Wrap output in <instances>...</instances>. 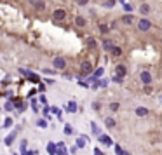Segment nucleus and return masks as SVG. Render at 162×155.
<instances>
[{"label":"nucleus","mask_w":162,"mask_h":155,"mask_svg":"<svg viewBox=\"0 0 162 155\" xmlns=\"http://www.w3.org/2000/svg\"><path fill=\"white\" fill-rule=\"evenodd\" d=\"M91 70H92V66H91V63H89V61H84V63L80 64V73H82V75L89 73Z\"/></svg>","instance_id":"nucleus-5"},{"label":"nucleus","mask_w":162,"mask_h":155,"mask_svg":"<svg viewBox=\"0 0 162 155\" xmlns=\"http://www.w3.org/2000/svg\"><path fill=\"white\" fill-rule=\"evenodd\" d=\"M75 25H77V26H85V19L82 16H78L77 19H75Z\"/></svg>","instance_id":"nucleus-13"},{"label":"nucleus","mask_w":162,"mask_h":155,"mask_svg":"<svg viewBox=\"0 0 162 155\" xmlns=\"http://www.w3.org/2000/svg\"><path fill=\"white\" fill-rule=\"evenodd\" d=\"M68 110H70V112H75V110H77V105H75V103L71 101L70 105H68Z\"/></svg>","instance_id":"nucleus-19"},{"label":"nucleus","mask_w":162,"mask_h":155,"mask_svg":"<svg viewBox=\"0 0 162 155\" xmlns=\"http://www.w3.org/2000/svg\"><path fill=\"white\" fill-rule=\"evenodd\" d=\"M38 126H40V127H45L47 124H45V120H40V122H38Z\"/></svg>","instance_id":"nucleus-28"},{"label":"nucleus","mask_w":162,"mask_h":155,"mask_svg":"<svg viewBox=\"0 0 162 155\" xmlns=\"http://www.w3.org/2000/svg\"><path fill=\"white\" fill-rule=\"evenodd\" d=\"M120 2H124V0H120Z\"/></svg>","instance_id":"nucleus-32"},{"label":"nucleus","mask_w":162,"mask_h":155,"mask_svg":"<svg viewBox=\"0 0 162 155\" xmlns=\"http://www.w3.org/2000/svg\"><path fill=\"white\" fill-rule=\"evenodd\" d=\"M105 124H106V127H113V126H115V120H113V119H110V117H108V119L105 120Z\"/></svg>","instance_id":"nucleus-17"},{"label":"nucleus","mask_w":162,"mask_h":155,"mask_svg":"<svg viewBox=\"0 0 162 155\" xmlns=\"http://www.w3.org/2000/svg\"><path fill=\"white\" fill-rule=\"evenodd\" d=\"M115 73H117L119 77H124V75L127 73L126 66H124V64H117V66H115Z\"/></svg>","instance_id":"nucleus-7"},{"label":"nucleus","mask_w":162,"mask_h":155,"mask_svg":"<svg viewBox=\"0 0 162 155\" xmlns=\"http://www.w3.org/2000/svg\"><path fill=\"white\" fill-rule=\"evenodd\" d=\"M110 110L117 112V110H119V103H112V105H110Z\"/></svg>","instance_id":"nucleus-20"},{"label":"nucleus","mask_w":162,"mask_h":155,"mask_svg":"<svg viewBox=\"0 0 162 155\" xmlns=\"http://www.w3.org/2000/svg\"><path fill=\"white\" fill-rule=\"evenodd\" d=\"M138 28H140L141 31H148V30L152 28V23L148 21V19H140V21H138Z\"/></svg>","instance_id":"nucleus-2"},{"label":"nucleus","mask_w":162,"mask_h":155,"mask_svg":"<svg viewBox=\"0 0 162 155\" xmlns=\"http://www.w3.org/2000/svg\"><path fill=\"white\" fill-rule=\"evenodd\" d=\"M89 0H77V5H87Z\"/></svg>","instance_id":"nucleus-23"},{"label":"nucleus","mask_w":162,"mask_h":155,"mask_svg":"<svg viewBox=\"0 0 162 155\" xmlns=\"http://www.w3.org/2000/svg\"><path fill=\"white\" fill-rule=\"evenodd\" d=\"M52 18H54V21H63L64 18H66V12H64L63 9H56L54 14H52Z\"/></svg>","instance_id":"nucleus-3"},{"label":"nucleus","mask_w":162,"mask_h":155,"mask_svg":"<svg viewBox=\"0 0 162 155\" xmlns=\"http://www.w3.org/2000/svg\"><path fill=\"white\" fill-rule=\"evenodd\" d=\"M99 140H101V143H105V145H112V140H110L106 134H101V136H99Z\"/></svg>","instance_id":"nucleus-10"},{"label":"nucleus","mask_w":162,"mask_h":155,"mask_svg":"<svg viewBox=\"0 0 162 155\" xmlns=\"http://www.w3.org/2000/svg\"><path fill=\"white\" fill-rule=\"evenodd\" d=\"M110 51H112V54H113V56H120V54H122V51H120L119 47H112Z\"/></svg>","instance_id":"nucleus-16"},{"label":"nucleus","mask_w":162,"mask_h":155,"mask_svg":"<svg viewBox=\"0 0 162 155\" xmlns=\"http://www.w3.org/2000/svg\"><path fill=\"white\" fill-rule=\"evenodd\" d=\"M14 136H16L14 133H12V134H9L7 138H5V145H11V143H12V141H14Z\"/></svg>","instance_id":"nucleus-15"},{"label":"nucleus","mask_w":162,"mask_h":155,"mask_svg":"<svg viewBox=\"0 0 162 155\" xmlns=\"http://www.w3.org/2000/svg\"><path fill=\"white\" fill-rule=\"evenodd\" d=\"M134 21H136V19H134V16H131V14H126V16L120 18V23H122V25H134Z\"/></svg>","instance_id":"nucleus-4"},{"label":"nucleus","mask_w":162,"mask_h":155,"mask_svg":"<svg viewBox=\"0 0 162 155\" xmlns=\"http://www.w3.org/2000/svg\"><path fill=\"white\" fill-rule=\"evenodd\" d=\"M94 153H96V155H103L101 152H99V148H96V152H94Z\"/></svg>","instance_id":"nucleus-31"},{"label":"nucleus","mask_w":162,"mask_h":155,"mask_svg":"<svg viewBox=\"0 0 162 155\" xmlns=\"http://www.w3.org/2000/svg\"><path fill=\"white\" fill-rule=\"evenodd\" d=\"M77 147L78 148H84L85 147V140H84V138H78V140H77Z\"/></svg>","instance_id":"nucleus-18"},{"label":"nucleus","mask_w":162,"mask_h":155,"mask_svg":"<svg viewBox=\"0 0 162 155\" xmlns=\"http://www.w3.org/2000/svg\"><path fill=\"white\" fill-rule=\"evenodd\" d=\"M33 5H35V9H38V11H44V9H45V4H44L42 0H37Z\"/></svg>","instance_id":"nucleus-11"},{"label":"nucleus","mask_w":162,"mask_h":155,"mask_svg":"<svg viewBox=\"0 0 162 155\" xmlns=\"http://www.w3.org/2000/svg\"><path fill=\"white\" fill-rule=\"evenodd\" d=\"M5 110H7V112H11V110H12V103H11V101H7V103H5Z\"/></svg>","instance_id":"nucleus-21"},{"label":"nucleus","mask_w":162,"mask_h":155,"mask_svg":"<svg viewBox=\"0 0 162 155\" xmlns=\"http://www.w3.org/2000/svg\"><path fill=\"white\" fill-rule=\"evenodd\" d=\"M115 150H117V153H119V155H120V153H126V152H124V150H122V148H120V147H117V148H115ZM126 155H127V153H126Z\"/></svg>","instance_id":"nucleus-26"},{"label":"nucleus","mask_w":162,"mask_h":155,"mask_svg":"<svg viewBox=\"0 0 162 155\" xmlns=\"http://www.w3.org/2000/svg\"><path fill=\"white\" fill-rule=\"evenodd\" d=\"M103 47H105V49H112L113 45H112V42H110L108 38H105V40H103Z\"/></svg>","instance_id":"nucleus-14"},{"label":"nucleus","mask_w":162,"mask_h":155,"mask_svg":"<svg viewBox=\"0 0 162 155\" xmlns=\"http://www.w3.org/2000/svg\"><path fill=\"white\" fill-rule=\"evenodd\" d=\"M136 115H138V117H145V115H148V108H145V106L136 108Z\"/></svg>","instance_id":"nucleus-8"},{"label":"nucleus","mask_w":162,"mask_h":155,"mask_svg":"<svg viewBox=\"0 0 162 155\" xmlns=\"http://www.w3.org/2000/svg\"><path fill=\"white\" fill-rule=\"evenodd\" d=\"M112 80H113V82H117V84H119L120 80H122V77H119V75H115V77H113Z\"/></svg>","instance_id":"nucleus-24"},{"label":"nucleus","mask_w":162,"mask_h":155,"mask_svg":"<svg viewBox=\"0 0 162 155\" xmlns=\"http://www.w3.org/2000/svg\"><path fill=\"white\" fill-rule=\"evenodd\" d=\"M101 73H103V68H99V70H96V73H94V77H99Z\"/></svg>","instance_id":"nucleus-25"},{"label":"nucleus","mask_w":162,"mask_h":155,"mask_svg":"<svg viewBox=\"0 0 162 155\" xmlns=\"http://www.w3.org/2000/svg\"><path fill=\"white\" fill-rule=\"evenodd\" d=\"M11 126H12V119H7L5 124H4V127H11Z\"/></svg>","instance_id":"nucleus-22"},{"label":"nucleus","mask_w":162,"mask_h":155,"mask_svg":"<svg viewBox=\"0 0 162 155\" xmlns=\"http://www.w3.org/2000/svg\"><path fill=\"white\" fill-rule=\"evenodd\" d=\"M140 12L143 16H147L148 12H150V5H148V4H141V5H140Z\"/></svg>","instance_id":"nucleus-9"},{"label":"nucleus","mask_w":162,"mask_h":155,"mask_svg":"<svg viewBox=\"0 0 162 155\" xmlns=\"http://www.w3.org/2000/svg\"><path fill=\"white\" fill-rule=\"evenodd\" d=\"M47 152H49V155H54L56 153V145H54V143H49V145H47Z\"/></svg>","instance_id":"nucleus-12"},{"label":"nucleus","mask_w":162,"mask_h":155,"mask_svg":"<svg viewBox=\"0 0 162 155\" xmlns=\"http://www.w3.org/2000/svg\"><path fill=\"white\" fill-rule=\"evenodd\" d=\"M52 66H54L56 70H63L64 66H66V61H64V58H54V61H52Z\"/></svg>","instance_id":"nucleus-1"},{"label":"nucleus","mask_w":162,"mask_h":155,"mask_svg":"<svg viewBox=\"0 0 162 155\" xmlns=\"http://www.w3.org/2000/svg\"><path fill=\"white\" fill-rule=\"evenodd\" d=\"M87 42H89V45H92V47H94V45H96V42H94V38H89V40H87Z\"/></svg>","instance_id":"nucleus-27"},{"label":"nucleus","mask_w":162,"mask_h":155,"mask_svg":"<svg viewBox=\"0 0 162 155\" xmlns=\"http://www.w3.org/2000/svg\"><path fill=\"white\" fill-rule=\"evenodd\" d=\"M106 84H108V80H103V82H99V85H101V87H106Z\"/></svg>","instance_id":"nucleus-29"},{"label":"nucleus","mask_w":162,"mask_h":155,"mask_svg":"<svg viewBox=\"0 0 162 155\" xmlns=\"http://www.w3.org/2000/svg\"><path fill=\"white\" fill-rule=\"evenodd\" d=\"M140 78H141V82H143V84H150V82H152V75H150L148 71H141Z\"/></svg>","instance_id":"nucleus-6"},{"label":"nucleus","mask_w":162,"mask_h":155,"mask_svg":"<svg viewBox=\"0 0 162 155\" xmlns=\"http://www.w3.org/2000/svg\"><path fill=\"white\" fill-rule=\"evenodd\" d=\"M25 148H26V141H23L21 143V152H25Z\"/></svg>","instance_id":"nucleus-30"}]
</instances>
